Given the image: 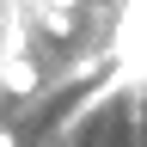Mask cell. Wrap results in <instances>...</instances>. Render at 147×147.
<instances>
[{"label": "cell", "instance_id": "6da1fadb", "mask_svg": "<svg viewBox=\"0 0 147 147\" xmlns=\"http://www.w3.org/2000/svg\"><path fill=\"white\" fill-rule=\"evenodd\" d=\"M0 80H6L12 92H37V67L25 61V55H12V61H0Z\"/></svg>", "mask_w": 147, "mask_h": 147}, {"label": "cell", "instance_id": "7a4b0ae2", "mask_svg": "<svg viewBox=\"0 0 147 147\" xmlns=\"http://www.w3.org/2000/svg\"><path fill=\"white\" fill-rule=\"evenodd\" d=\"M37 18H43L49 37H74V25H80V12H74V6H37Z\"/></svg>", "mask_w": 147, "mask_h": 147}, {"label": "cell", "instance_id": "3957f363", "mask_svg": "<svg viewBox=\"0 0 147 147\" xmlns=\"http://www.w3.org/2000/svg\"><path fill=\"white\" fill-rule=\"evenodd\" d=\"M43 6H80V0H43Z\"/></svg>", "mask_w": 147, "mask_h": 147}, {"label": "cell", "instance_id": "277c9868", "mask_svg": "<svg viewBox=\"0 0 147 147\" xmlns=\"http://www.w3.org/2000/svg\"><path fill=\"white\" fill-rule=\"evenodd\" d=\"M0 147H18V141H12V135H6V129H0Z\"/></svg>", "mask_w": 147, "mask_h": 147}]
</instances>
